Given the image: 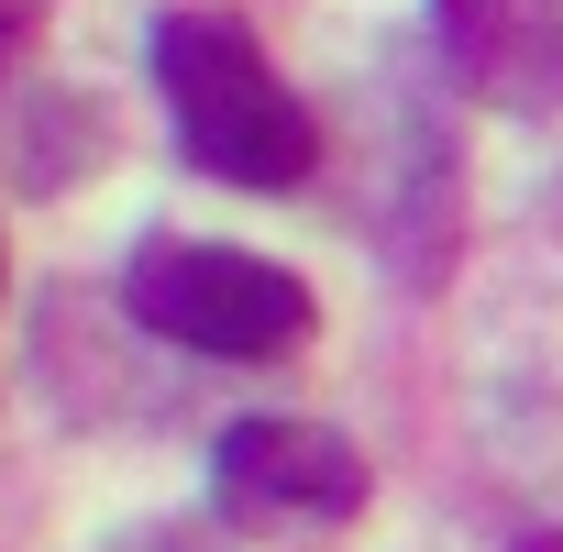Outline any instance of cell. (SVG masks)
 Listing matches in <instances>:
<instances>
[{
    "label": "cell",
    "instance_id": "obj_1",
    "mask_svg": "<svg viewBox=\"0 0 563 552\" xmlns=\"http://www.w3.org/2000/svg\"><path fill=\"white\" fill-rule=\"evenodd\" d=\"M155 89H166V122H177L188 166H210L221 188L276 199V188H299L321 166L310 100L276 78V56L243 23H221V12H166L155 23Z\"/></svg>",
    "mask_w": 563,
    "mask_h": 552
},
{
    "label": "cell",
    "instance_id": "obj_2",
    "mask_svg": "<svg viewBox=\"0 0 563 552\" xmlns=\"http://www.w3.org/2000/svg\"><path fill=\"white\" fill-rule=\"evenodd\" d=\"M122 310L144 332H166L177 354H210V365H276L321 321V299L299 276L276 254H243V243H144L122 265Z\"/></svg>",
    "mask_w": 563,
    "mask_h": 552
},
{
    "label": "cell",
    "instance_id": "obj_3",
    "mask_svg": "<svg viewBox=\"0 0 563 552\" xmlns=\"http://www.w3.org/2000/svg\"><path fill=\"white\" fill-rule=\"evenodd\" d=\"M210 497L254 530H332L365 508V453L321 420H232L210 442Z\"/></svg>",
    "mask_w": 563,
    "mask_h": 552
},
{
    "label": "cell",
    "instance_id": "obj_4",
    "mask_svg": "<svg viewBox=\"0 0 563 552\" xmlns=\"http://www.w3.org/2000/svg\"><path fill=\"white\" fill-rule=\"evenodd\" d=\"M431 34L497 111H563V0H431Z\"/></svg>",
    "mask_w": 563,
    "mask_h": 552
},
{
    "label": "cell",
    "instance_id": "obj_5",
    "mask_svg": "<svg viewBox=\"0 0 563 552\" xmlns=\"http://www.w3.org/2000/svg\"><path fill=\"white\" fill-rule=\"evenodd\" d=\"M519 552H563V530H530V541H519Z\"/></svg>",
    "mask_w": 563,
    "mask_h": 552
}]
</instances>
